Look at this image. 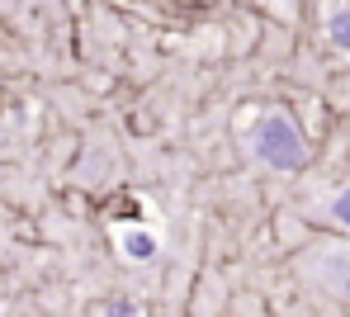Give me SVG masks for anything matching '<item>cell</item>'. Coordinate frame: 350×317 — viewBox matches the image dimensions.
<instances>
[{
	"mask_svg": "<svg viewBox=\"0 0 350 317\" xmlns=\"http://www.w3.org/2000/svg\"><path fill=\"white\" fill-rule=\"evenodd\" d=\"M251 147H256V156H260L265 166H275V171H298V166H303V156H308L303 133H298V128H293L284 114L260 119L256 137H251Z\"/></svg>",
	"mask_w": 350,
	"mask_h": 317,
	"instance_id": "obj_1",
	"label": "cell"
},
{
	"mask_svg": "<svg viewBox=\"0 0 350 317\" xmlns=\"http://www.w3.org/2000/svg\"><path fill=\"white\" fill-rule=\"evenodd\" d=\"M308 279L332 299H350V247H317L308 256Z\"/></svg>",
	"mask_w": 350,
	"mask_h": 317,
	"instance_id": "obj_2",
	"label": "cell"
},
{
	"mask_svg": "<svg viewBox=\"0 0 350 317\" xmlns=\"http://www.w3.org/2000/svg\"><path fill=\"white\" fill-rule=\"evenodd\" d=\"M123 251L133 256V260H152V256H157V237H147V232H123Z\"/></svg>",
	"mask_w": 350,
	"mask_h": 317,
	"instance_id": "obj_3",
	"label": "cell"
},
{
	"mask_svg": "<svg viewBox=\"0 0 350 317\" xmlns=\"http://www.w3.org/2000/svg\"><path fill=\"white\" fill-rule=\"evenodd\" d=\"M327 33H332L336 48H350V10H336V14L327 19Z\"/></svg>",
	"mask_w": 350,
	"mask_h": 317,
	"instance_id": "obj_4",
	"label": "cell"
},
{
	"mask_svg": "<svg viewBox=\"0 0 350 317\" xmlns=\"http://www.w3.org/2000/svg\"><path fill=\"white\" fill-rule=\"evenodd\" d=\"M332 213H336V218H341V223H350V190L341 194V199H336V204H332Z\"/></svg>",
	"mask_w": 350,
	"mask_h": 317,
	"instance_id": "obj_5",
	"label": "cell"
}]
</instances>
